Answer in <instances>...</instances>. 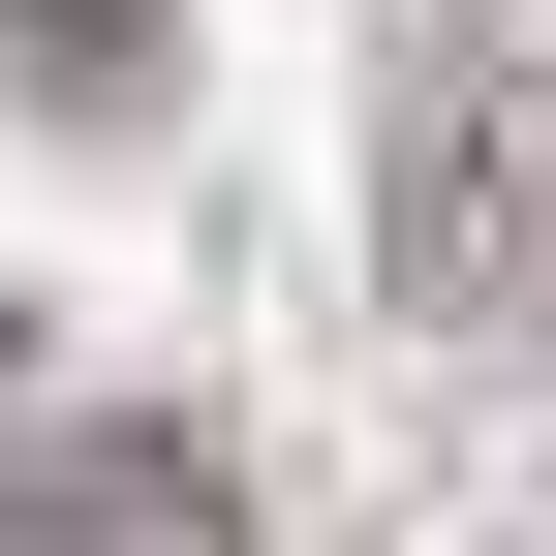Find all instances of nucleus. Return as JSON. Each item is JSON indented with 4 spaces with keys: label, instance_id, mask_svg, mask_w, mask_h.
<instances>
[{
    "label": "nucleus",
    "instance_id": "nucleus-1",
    "mask_svg": "<svg viewBox=\"0 0 556 556\" xmlns=\"http://www.w3.org/2000/svg\"><path fill=\"white\" fill-rule=\"evenodd\" d=\"M0 556H248V495H217L186 433H62L31 495H0Z\"/></svg>",
    "mask_w": 556,
    "mask_h": 556
}]
</instances>
